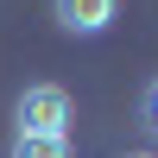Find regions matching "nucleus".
<instances>
[{
  "instance_id": "obj_1",
  "label": "nucleus",
  "mask_w": 158,
  "mask_h": 158,
  "mask_svg": "<svg viewBox=\"0 0 158 158\" xmlns=\"http://www.w3.org/2000/svg\"><path fill=\"white\" fill-rule=\"evenodd\" d=\"M13 120H19V133H70L76 101H70V89H57V82H32L13 101Z\"/></svg>"
},
{
  "instance_id": "obj_2",
  "label": "nucleus",
  "mask_w": 158,
  "mask_h": 158,
  "mask_svg": "<svg viewBox=\"0 0 158 158\" xmlns=\"http://www.w3.org/2000/svg\"><path fill=\"white\" fill-rule=\"evenodd\" d=\"M51 19L70 38H101L114 19H120V0H51Z\"/></svg>"
},
{
  "instance_id": "obj_3",
  "label": "nucleus",
  "mask_w": 158,
  "mask_h": 158,
  "mask_svg": "<svg viewBox=\"0 0 158 158\" xmlns=\"http://www.w3.org/2000/svg\"><path fill=\"white\" fill-rule=\"evenodd\" d=\"M6 158H70V133H13Z\"/></svg>"
},
{
  "instance_id": "obj_4",
  "label": "nucleus",
  "mask_w": 158,
  "mask_h": 158,
  "mask_svg": "<svg viewBox=\"0 0 158 158\" xmlns=\"http://www.w3.org/2000/svg\"><path fill=\"white\" fill-rule=\"evenodd\" d=\"M139 120H146L152 133H158V76L146 82V95H139Z\"/></svg>"
},
{
  "instance_id": "obj_5",
  "label": "nucleus",
  "mask_w": 158,
  "mask_h": 158,
  "mask_svg": "<svg viewBox=\"0 0 158 158\" xmlns=\"http://www.w3.org/2000/svg\"><path fill=\"white\" fill-rule=\"evenodd\" d=\"M127 158H158V152H127Z\"/></svg>"
}]
</instances>
